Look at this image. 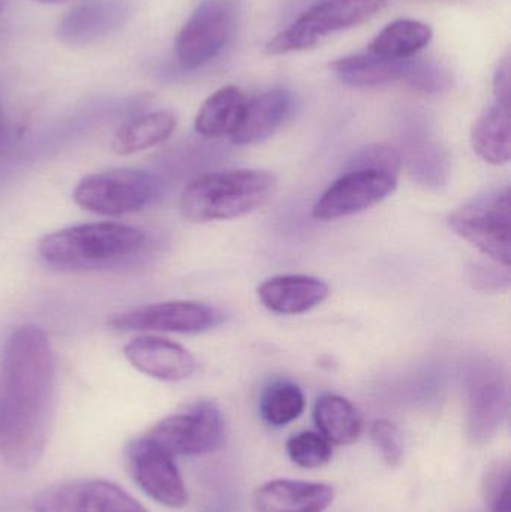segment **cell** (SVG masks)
Instances as JSON below:
<instances>
[{"instance_id":"cell-1","label":"cell","mask_w":511,"mask_h":512,"mask_svg":"<svg viewBox=\"0 0 511 512\" xmlns=\"http://www.w3.org/2000/svg\"><path fill=\"white\" fill-rule=\"evenodd\" d=\"M54 390V358L47 334L32 324L11 331L0 361V453L27 471L47 444Z\"/></svg>"},{"instance_id":"cell-2","label":"cell","mask_w":511,"mask_h":512,"mask_svg":"<svg viewBox=\"0 0 511 512\" xmlns=\"http://www.w3.org/2000/svg\"><path fill=\"white\" fill-rule=\"evenodd\" d=\"M276 189L269 171L231 170L192 180L180 197V212L188 221L206 224L240 218L263 207Z\"/></svg>"},{"instance_id":"cell-3","label":"cell","mask_w":511,"mask_h":512,"mask_svg":"<svg viewBox=\"0 0 511 512\" xmlns=\"http://www.w3.org/2000/svg\"><path fill=\"white\" fill-rule=\"evenodd\" d=\"M146 234L116 222L77 225L42 237L39 255L53 265L89 267L138 254Z\"/></svg>"},{"instance_id":"cell-4","label":"cell","mask_w":511,"mask_h":512,"mask_svg":"<svg viewBox=\"0 0 511 512\" xmlns=\"http://www.w3.org/2000/svg\"><path fill=\"white\" fill-rule=\"evenodd\" d=\"M386 6L387 0H324L270 39L264 51L269 56H282L308 50L332 33L368 23Z\"/></svg>"},{"instance_id":"cell-5","label":"cell","mask_w":511,"mask_h":512,"mask_svg":"<svg viewBox=\"0 0 511 512\" xmlns=\"http://www.w3.org/2000/svg\"><path fill=\"white\" fill-rule=\"evenodd\" d=\"M161 194L158 179L146 171L119 168L84 177L74 189L75 204L101 216L140 212Z\"/></svg>"},{"instance_id":"cell-6","label":"cell","mask_w":511,"mask_h":512,"mask_svg":"<svg viewBox=\"0 0 511 512\" xmlns=\"http://www.w3.org/2000/svg\"><path fill=\"white\" fill-rule=\"evenodd\" d=\"M242 17L240 0H203L180 29L176 59L183 69H198L233 41Z\"/></svg>"},{"instance_id":"cell-7","label":"cell","mask_w":511,"mask_h":512,"mask_svg":"<svg viewBox=\"0 0 511 512\" xmlns=\"http://www.w3.org/2000/svg\"><path fill=\"white\" fill-rule=\"evenodd\" d=\"M510 198L509 186L494 189L474 198L447 219L461 239L506 267L511 261Z\"/></svg>"},{"instance_id":"cell-8","label":"cell","mask_w":511,"mask_h":512,"mask_svg":"<svg viewBox=\"0 0 511 512\" xmlns=\"http://www.w3.org/2000/svg\"><path fill=\"white\" fill-rule=\"evenodd\" d=\"M143 438L173 459L179 456H201L221 447L224 418L215 403L203 400L159 421Z\"/></svg>"},{"instance_id":"cell-9","label":"cell","mask_w":511,"mask_h":512,"mask_svg":"<svg viewBox=\"0 0 511 512\" xmlns=\"http://www.w3.org/2000/svg\"><path fill=\"white\" fill-rule=\"evenodd\" d=\"M467 432L474 444L491 441L509 409V385L506 375L492 361H476L467 375Z\"/></svg>"},{"instance_id":"cell-10","label":"cell","mask_w":511,"mask_h":512,"mask_svg":"<svg viewBox=\"0 0 511 512\" xmlns=\"http://www.w3.org/2000/svg\"><path fill=\"white\" fill-rule=\"evenodd\" d=\"M224 321L215 307L198 301H164L126 312L114 313L108 325L119 331H158V333H201Z\"/></svg>"},{"instance_id":"cell-11","label":"cell","mask_w":511,"mask_h":512,"mask_svg":"<svg viewBox=\"0 0 511 512\" xmlns=\"http://www.w3.org/2000/svg\"><path fill=\"white\" fill-rule=\"evenodd\" d=\"M398 188V177L378 171H345L318 198L312 216L318 221H333L365 212L377 206Z\"/></svg>"},{"instance_id":"cell-12","label":"cell","mask_w":511,"mask_h":512,"mask_svg":"<svg viewBox=\"0 0 511 512\" xmlns=\"http://www.w3.org/2000/svg\"><path fill=\"white\" fill-rule=\"evenodd\" d=\"M33 512H147L143 505L108 481H71L39 493Z\"/></svg>"},{"instance_id":"cell-13","label":"cell","mask_w":511,"mask_h":512,"mask_svg":"<svg viewBox=\"0 0 511 512\" xmlns=\"http://www.w3.org/2000/svg\"><path fill=\"white\" fill-rule=\"evenodd\" d=\"M126 457L135 483L153 501L168 508L188 504V493L173 457L143 436L128 445Z\"/></svg>"},{"instance_id":"cell-14","label":"cell","mask_w":511,"mask_h":512,"mask_svg":"<svg viewBox=\"0 0 511 512\" xmlns=\"http://www.w3.org/2000/svg\"><path fill=\"white\" fill-rule=\"evenodd\" d=\"M128 15L125 0H84L63 15L57 24V38L72 47L92 44L117 32Z\"/></svg>"},{"instance_id":"cell-15","label":"cell","mask_w":511,"mask_h":512,"mask_svg":"<svg viewBox=\"0 0 511 512\" xmlns=\"http://www.w3.org/2000/svg\"><path fill=\"white\" fill-rule=\"evenodd\" d=\"M123 355L132 367L158 381L191 378L197 369L194 355L179 343L156 336H141L126 343Z\"/></svg>"},{"instance_id":"cell-16","label":"cell","mask_w":511,"mask_h":512,"mask_svg":"<svg viewBox=\"0 0 511 512\" xmlns=\"http://www.w3.org/2000/svg\"><path fill=\"white\" fill-rule=\"evenodd\" d=\"M293 108V93L281 87L249 99L243 105L230 140L237 146H252L269 140L284 125Z\"/></svg>"},{"instance_id":"cell-17","label":"cell","mask_w":511,"mask_h":512,"mask_svg":"<svg viewBox=\"0 0 511 512\" xmlns=\"http://www.w3.org/2000/svg\"><path fill=\"white\" fill-rule=\"evenodd\" d=\"M329 294V285L324 280L302 274L272 277L258 286V297L264 307L281 315L309 312Z\"/></svg>"},{"instance_id":"cell-18","label":"cell","mask_w":511,"mask_h":512,"mask_svg":"<svg viewBox=\"0 0 511 512\" xmlns=\"http://www.w3.org/2000/svg\"><path fill=\"white\" fill-rule=\"evenodd\" d=\"M335 501L327 484L276 480L264 484L254 495L255 512H324Z\"/></svg>"},{"instance_id":"cell-19","label":"cell","mask_w":511,"mask_h":512,"mask_svg":"<svg viewBox=\"0 0 511 512\" xmlns=\"http://www.w3.org/2000/svg\"><path fill=\"white\" fill-rule=\"evenodd\" d=\"M177 126V117L170 111H155L129 120L120 126L111 141L116 155L129 156L152 149L167 141Z\"/></svg>"},{"instance_id":"cell-20","label":"cell","mask_w":511,"mask_h":512,"mask_svg":"<svg viewBox=\"0 0 511 512\" xmlns=\"http://www.w3.org/2000/svg\"><path fill=\"white\" fill-rule=\"evenodd\" d=\"M471 146L488 164H507L511 155L510 107L495 102L483 111L471 129Z\"/></svg>"},{"instance_id":"cell-21","label":"cell","mask_w":511,"mask_h":512,"mask_svg":"<svg viewBox=\"0 0 511 512\" xmlns=\"http://www.w3.org/2000/svg\"><path fill=\"white\" fill-rule=\"evenodd\" d=\"M405 60L383 59L371 53L354 54L335 60L330 68L345 86L377 87L402 81Z\"/></svg>"},{"instance_id":"cell-22","label":"cell","mask_w":511,"mask_h":512,"mask_svg":"<svg viewBox=\"0 0 511 512\" xmlns=\"http://www.w3.org/2000/svg\"><path fill=\"white\" fill-rule=\"evenodd\" d=\"M314 415L321 435L330 444H353L360 438L365 427L359 409L350 400L336 394L321 396L315 405Z\"/></svg>"},{"instance_id":"cell-23","label":"cell","mask_w":511,"mask_h":512,"mask_svg":"<svg viewBox=\"0 0 511 512\" xmlns=\"http://www.w3.org/2000/svg\"><path fill=\"white\" fill-rule=\"evenodd\" d=\"M431 27L422 21L402 20L387 24L369 45V53L389 60H405L416 57L432 41Z\"/></svg>"},{"instance_id":"cell-24","label":"cell","mask_w":511,"mask_h":512,"mask_svg":"<svg viewBox=\"0 0 511 512\" xmlns=\"http://www.w3.org/2000/svg\"><path fill=\"white\" fill-rule=\"evenodd\" d=\"M246 98L236 86L216 90L204 101L195 117V131L206 138L230 137Z\"/></svg>"},{"instance_id":"cell-25","label":"cell","mask_w":511,"mask_h":512,"mask_svg":"<svg viewBox=\"0 0 511 512\" xmlns=\"http://www.w3.org/2000/svg\"><path fill=\"white\" fill-rule=\"evenodd\" d=\"M305 411V396L299 385L278 379L267 385L260 400L261 417L270 426H285Z\"/></svg>"},{"instance_id":"cell-26","label":"cell","mask_w":511,"mask_h":512,"mask_svg":"<svg viewBox=\"0 0 511 512\" xmlns=\"http://www.w3.org/2000/svg\"><path fill=\"white\" fill-rule=\"evenodd\" d=\"M408 165L414 179L426 186L440 188L449 177V158L434 141H417L408 150Z\"/></svg>"},{"instance_id":"cell-27","label":"cell","mask_w":511,"mask_h":512,"mask_svg":"<svg viewBox=\"0 0 511 512\" xmlns=\"http://www.w3.org/2000/svg\"><path fill=\"white\" fill-rule=\"evenodd\" d=\"M402 81L411 89L425 95H440L453 86L452 74L446 66L434 60L417 59V57L405 60Z\"/></svg>"},{"instance_id":"cell-28","label":"cell","mask_w":511,"mask_h":512,"mask_svg":"<svg viewBox=\"0 0 511 512\" xmlns=\"http://www.w3.org/2000/svg\"><path fill=\"white\" fill-rule=\"evenodd\" d=\"M288 456L300 468L315 469L332 459V445L320 433L302 432L287 444Z\"/></svg>"},{"instance_id":"cell-29","label":"cell","mask_w":511,"mask_h":512,"mask_svg":"<svg viewBox=\"0 0 511 512\" xmlns=\"http://www.w3.org/2000/svg\"><path fill=\"white\" fill-rule=\"evenodd\" d=\"M401 167L402 158L395 149L383 144H374L354 153L345 171H378L399 177Z\"/></svg>"},{"instance_id":"cell-30","label":"cell","mask_w":511,"mask_h":512,"mask_svg":"<svg viewBox=\"0 0 511 512\" xmlns=\"http://www.w3.org/2000/svg\"><path fill=\"white\" fill-rule=\"evenodd\" d=\"M483 498L489 512H510V463L497 460L483 477Z\"/></svg>"},{"instance_id":"cell-31","label":"cell","mask_w":511,"mask_h":512,"mask_svg":"<svg viewBox=\"0 0 511 512\" xmlns=\"http://www.w3.org/2000/svg\"><path fill=\"white\" fill-rule=\"evenodd\" d=\"M486 262H471L467 267V279L474 289L483 292L506 291L510 286L509 267Z\"/></svg>"},{"instance_id":"cell-32","label":"cell","mask_w":511,"mask_h":512,"mask_svg":"<svg viewBox=\"0 0 511 512\" xmlns=\"http://www.w3.org/2000/svg\"><path fill=\"white\" fill-rule=\"evenodd\" d=\"M372 441L383 454L384 462L389 466H396L401 462L404 448L399 430L395 424L387 420H378L371 427Z\"/></svg>"},{"instance_id":"cell-33","label":"cell","mask_w":511,"mask_h":512,"mask_svg":"<svg viewBox=\"0 0 511 512\" xmlns=\"http://www.w3.org/2000/svg\"><path fill=\"white\" fill-rule=\"evenodd\" d=\"M494 93L497 104L510 107V57L506 56L498 63L494 75Z\"/></svg>"},{"instance_id":"cell-34","label":"cell","mask_w":511,"mask_h":512,"mask_svg":"<svg viewBox=\"0 0 511 512\" xmlns=\"http://www.w3.org/2000/svg\"><path fill=\"white\" fill-rule=\"evenodd\" d=\"M36 2H41V3H63V2H68V0H36Z\"/></svg>"},{"instance_id":"cell-35","label":"cell","mask_w":511,"mask_h":512,"mask_svg":"<svg viewBox=\"0 0 511 512\" xmlns=\"http://www.w3.org/2000/svg\"><path fill=\"white\" fill-rule=\"evenodd\" d=\"M6 0H0V12L3 11V8H5Z\"/></svg>"}]
</instances>
